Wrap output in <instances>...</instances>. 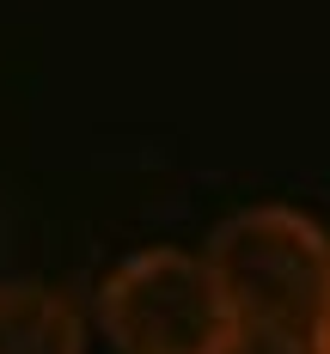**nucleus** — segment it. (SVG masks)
I'll list each match as a JSON object with an SVG mask.
<instances>
[{"mask_svg": "<svg viewBox=\"0 0 330 354\" xmlns=\"http://www.w3.org/2000/svg\"><path fill=\"white\" fill-rule=\"evenodd\" d=\"M98 324L116 354H220L239 330L202 250L147 245L98 287Z\"/></svg>", "mask_w": 330, "mask_h": 354, "instance_id": "2", "label": "nucleus"}, {"mask_svg": "<svg viewBox=\"0 0 330 354\" xmlns=\"http://www.w3.org/2000/svg\"><path fill=\"white\" fill-rule=\"evenodd\" d=\"M202 257H208L239 324L312 336V324L330 299V232L312 214L288 208V202L239 208L208 239Z\"/></svg>", "mask_w": 330, "mask_h": 354, "instance_id": "1", "label": "nucleus"}, {"mask_svg": "<svg viewBox=\"0 0 330 354\" xmlns=\"http://www.w3.org/2000/svg\"><path fill=\"white\" fill-rule=\"evenodd\" d=\"M220 354H312V336H300V330H269V324H239Z\"/></svg>", "mask_w": 330, "mask_h": 354, "instance_id": "4", "label": "nucleus"}, {"mask_svg": "<svg viewBox=\"0 0 330 354\" xmlns=\"http://www.w3.org/2000/svg\"><path fill=\"white\" fill-rule=\"evenodd\" d=\"M312 354H330V299L318 312V324H312Z\"/></svg>", "mask_w": 330, "mask_h": 354, "instance_id": "5", "label": "nucleus"}, {"mask_svg": "<svg viewBox=\"0 0 330 354\" xmlns=\"http://www.w3.org/2000/svg\"><path fill=\"white\" fill-rule=\"evenodd\" d=\"M0 354H86V312L55 281H0Z\"/></svg>", "mask_w": 330, "mask_h": 354, "instance_id": "3", "label": "nucleus"}]
</instances>
